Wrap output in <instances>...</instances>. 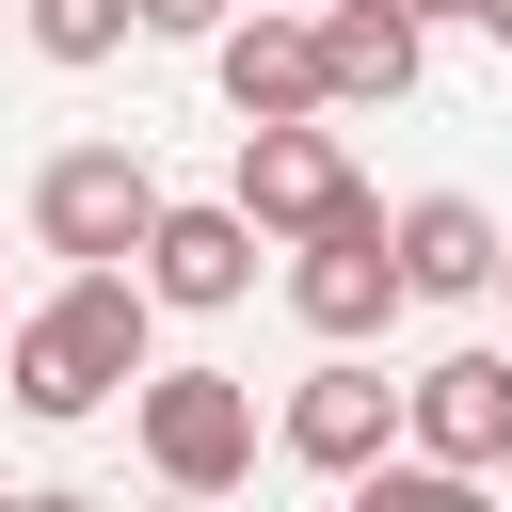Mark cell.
<instances>
[{
	"instance_id": "cell-1",
	"label": "cell",
	"mask_w": 512,
	"mask_h": 512,
	"mask_svg": "<svg viewBox=\"0 0 512 512\" xmlns=\"http://www.w3.org/2000/svg\"><path fill=\"white\" fill-rule=\"evenodd\" d=\"M144 336H160V288L144 256H64V288L16 320V416H96L112 384H144Z\"/></svg>"
},
{
	"instance_id": "cell-2",
	"label": "cell",
	"mask_w": 512,
	"mask_h": 512,
	"mask_svg": "<svg viewBox=\"0 0 512 512\" xmlns=\"http://www.w3.org/2000/svg\"><path fill=\"white\" fill-rule=\"evenodd\" d=\"M416 288H400V240H384V192H352V208H320L304 240H288V320L320 336V352H368L384 320H400Z\"/></svg>"
},
{
	"instance_id": "cell-3",
	"label": "cell",
	"mask_w": 512,
	"mask_h": 512,
	"mask_svg": "<svg viewBox=\"0 0 512 512\" xmlns=\"http://www.w3.org/2000/svg\"><path fill=\"white\" fill-rule=\"evenodd\" d=\"M128 416H144V464H160L176 496H240V480H256V384H240V368H144Z\"/></svg>"
},
{
	"instance_id": "cell-4",
	"label": "cell",
	"mask_w": 512,
	"mask_h": 512,
	"mask_svg": "<svg viewBox=\"0 0 512 512\" xmlns=\"http://www.w3.org/2000/svg\"><path fill=\"white\" fill-rule=\"evenodd\" d=\"M144 224H160V160L144 144H64L32 176V240L48 256H144Z\"/></svg>"
},
{
	"instance_id": "cell-5",
	"label": "cell",
	"mask_w": 512,
	"mask_h": 512,
	"mask_svg": "<svg viewBox=\"0 0 512 512\" xmlns=\"http://www.w3.org/2000/svg\"><path fill=\"white\" fill-rule=\"evenodd\" d=\"M272 448H288L304 480H368V464L400 448V384H384V368H352V352H320V368L288 384V416H272Z\"/></svg>"
},
{
	"instance_id": "cell-6",
	"label": "cell",
	"mask_w": 512,
	"mask_h": 512,
	"mask_svg": "<svg viewBox=\"0 0 512 512\" xmlns=\"http://www.w3.org/2000/svg\"><path fill=\"white\" fill-rule=\"evenodd\" d=\"M400 432H416L432 464H464V480H496V464H512V352H496V336H464V352H432V368L400 384Z\"/></svg>"
},
{
	"instance_id": "cell-7",
	"label": "cell",
	"mask_w": 512,
	"mask_h": 512,
	"mask_svg": "<svg viewBox=\"0 0 512 512\" xmlns=\"http://www.w3.org/2000/svg\"><path fill=\"white\" fill-rule=\"evenodd\" d=\"M368 176H352V144L320 128V112H272V128H240V208H256V240H304L320 208H352Z\"/></svg>"
},
{
	"instance_id": "cell-8",
	"label": "cell",
	"mask_w": 512,
	"mask_h": 512,
	"mask_svg": "<svg viewBox=\"0 0 512 512\" xmlns=\"http://www.w3.org/2000/svg\"><path fill=\"white\" fill-rule=\"evenodd\" d=\"M208 64H224V112H240V128H272V112H336V96H320V16H304V0L224 16Z\"/></svg>"
},
{
	"instance_id": "cell-9",
	"label": "cell",
	"mask_w": 512,
	"mask_h": 512,
	"mask_svg": "<svg viewBox=\"0 0 512 512\" xmlns=\"http://www.w3.org/2000/svg\"><path fill=\"white\" fill-rule=\"evenodd\" d=\"M256 256H272V240H256L240 192H224V208H176V192H160V224H144V288L192 304V320H224V304L256 288Z\"/></svg>"
},
{
	"instance_id": "cell-10",
	"label": "cell",
	"mask_w": 512,
	"mask_h": 512,
	"mask_svg": "<svg viewBox=\"0 0 512 512\" xmlns=\"http://www.w3.org/2000/svg\"><path fill=\"white\" fill-rule=\"evenodd\" d=\"M384 240H400V288H416V304H480L512 224H496L480 192H416V208H384Z\"/></svg>"
},
{
	"instance_id": "cell-11",
	"label": "cell",
	"mask_w": 512,
	"mask_h": 512,
	"mask_svg": "<svg viewBox=\"0 0 512 512\" xmlns=\"http://www.w3.org/2000/svg\"><path fill=\"white\" fill-rule=\"evenodd\" d=\"M416 64H432V16H400V0H320V96H336V112L416 96Z\"/></svg>"
},
{
	"instance_id": "cell-12",
	"label": "cell",
	"mask_w": 512,
	"mask_h": 512,
	"mask_svg": "<svg viewBox=\"0 0 512 512\" xmlns=\"http://www.w3.org/2000/svg\"><path fill=\"white\" fill-rule=\"evenodd\" d=\"M16 16H32V48H48V64H112V48L144 32L128 0H16Z\"/></svg>"
},
{
	"instance_id": "cell-13",
	"label": "cell",
	"mask_w": 512,
	"mask_h": 512,
	"mask_svg": "<svg viewBox=\"0 0 512 512\" xmlns=\"http://www.w3.org/2000/svg\"><path fill=\"white\" fill-rule=\"evenodd\" d=\"M128 16H144V32H224L240 0H128Z\"/></svg>"
},
{
	"instance_id": "cell-14",
	"label": "cell",
	"mask_w": 512,
	"mask_h": 512,
	"mask_svg": "<svg viewBox=\"0 0 512 512\" xmlns=\"http://www.w3.org/2000/svg\"><path fill=\"white\" fill-rule=\"evenodd\" d=\"M464 16H480V32H496V48H512V0H464Z\"/></svg>"
},
{
	"instance_id": "cell-15",
	"label": "cell",
	"mask_w": 512,
	"mask_h": 512,
	"mask_svg": "<svg viewBox=\"0 0 512 512\" xmlns=\"http://www.w3.org/2000/svg\"><path fill=\"white\" fill-rule=\"evenodd\" d=\"M400 16H464V0H400Z\"/></svg>"
},
{
	"instance_id": "cell-16",
	"label": "cell",
	"mask_w": 512,
	"mask_h": 512,
	"mask_svg": "<svg viewBox=\"0 0 512 512\" xmlns=\"http://www.w3.org/2000/svg\"><path fill=\"white\" fill-rule=\"evenodd\" d=\"M496 288H512V240H496Z\"/></svg>"
},
{
	"instance_id": "cell-17",
	"label": "cell",
	"mask_w": 512,
	"mask_h": 512,
	"mask_svg": "<svg viewBox=\"0 0 512 512\" xmlns=\"http://www.w3.org/2000/svg\"><path fill=\"white\" fill-rule=\"evenodd\" d=\"M304 16H320V0H304Z\"/></svg>"
}]
</instances>
